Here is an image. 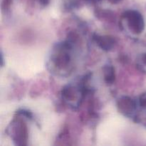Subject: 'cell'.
Masks as SVG:
<instances>
[{"label":"cell","instance_id":"1","mask_svg":"<svg viewBox=\"0 0 146 146\" xmlns=\"http://www.w3.org/2000/svg\"><path fill=\"white\" fill-rule=\"evenodd\" d=\"M130 31L135 34H140L145 29V22L142 14L134 9H129L123 14Z\"/></svg>","mask_w":146,"mask_h":146},{"label":"cell","instance_id":"2","mask_svg":"<svg viewBox=\"0 0 146 146\" xmlns=\"http://www.w3.org/2000/svg\"><path fill=\"white\" fill-rule=\"evenodd\" d=\"M11 136L17 145H26L28 140V130L24 121L20 118L14 119L11 123Z\"/></svg>","mask_w":146,"mask_h":146},{"label":"cell","instance_id":"3","mask_svg":"<svg viewBox=\"0 0 146 146\" xmlns=\"http://www.w3.org/2000/svg\"><path fill=\"white\" fill-rule=\"evenodd\" d=\"M71 48V45L68 42L64 43L58 46L52 57V61L56 68H65L69 65L71 61L69 50Z\"/></svg>","mask_w":146,"mask_h":146},{"label":"cell","instance_id":"4","mask_svg":"<svg viewBox=\"0 0 146 146\" xmlns=\"http://www.w3.org/2000/svg\"><path fill=\"white\" fill-rule=\"evenodd\" d=\"M135 101L129 96H122L117 102V107L121 113L125 115L132 114L136 109Z\"/></svg>","mask_w":146,"mask_h":146},{"label":"cell","instance_id":"5","mask_svg":"<svg viewBox=\"0 0 146 146\" xmlns=\"http://www.w3.org/2000/svg\"><path fill=\"white\" fill-rule=\"evenodd\" d=\"M93 39L101 49L106 51H111L116 43V40L113 36L108 35L101 36L95 34L93 36Z\"/></svg>","mask_w":146,"mask_h":146},{"label":"cell","instance_id":"6","mask_svg":"<svg viewBox=\"0 0 146 146\" xmlns=\"http://www.w3.org/2000/svg\"><path fill=\"white\" fill-rule=\"evenodd\" d=\"M103 75L105 82L108 85H112L115 81V68L112 65L107 64L103 68Z\"/></svg>","mask_w":146,"mask_h":146},{"label":"cell","instance_id":"7","mask_svg":"<svg viewBox=\"0 0 146 146\" xmlns=\"http://www.w3.org/2000/svg\"><path fill=\"white\" fill-rule=\"evenodd\" d=\"M61 95L63 98L68 101H75L77 96V91L71 86H66L61 91Z\"/></svg>","mask_w":146,"mask_h":146},{"label":"cell","instance_id":"8","mask_svg":"<svg viewBox=\"0 0 146 146\" xmlns=\"http://www.w3.org/2000/svg\"><path fill=\"white\" fill-rule=\"evenodd\" d=\"M139 106L142 108L146 109V92L141 94L139 97Z\"/></svg>","mask_w":146,"mask_h":146},{"label":"cell","instance_id":"9","mask_svg":"<svg viewBox=\"0 0 146 146\" xmlns=\"http://www.w3.org/2000/svg\"><path fill=\"white\" fill-rule=\"evenodd\" d=\"M17 114L20 115H23L24 117H26L27 118H32V113L30 111H27V110H20L17 112Z\"/></svg>","mask_w":146,"mask_h":146},{"label":"cell","instance_id":"10","mask_svg":"<svg viewBox=\"0 0 146 146\" xmlns=\"http://www.w3.org/2000/svg\"><path fill=\"white\" fill-rule=\"evenodd\" d=\"M11 1H12V0H4L3 1V7H4V9H8L10 7V5H11Z\"/></svg>","mask_w":146,"mask_h":146},{"label":"cell","instance_id":"11","mask_svg":"<svg viewBox=\"0 0 146 146\" xmlns=\"http://www.w3.org/2000/svg\"><path fill=\"white\" fill-rule=\"evenodd\" d=\"M38 1H39L40 4H41V5L45 7V6H47L48 4H49L50 0H38Z\"/></svg>","mask_w":146,"mask_h":146},{"label":"cell","instance_id":"12","mask_svg":"<svg viewBox=\"0 0 146 146\" xmlns=\"http://www.w3.org/2000/svg\"><path fill=\"white\" fill-rule=\"evenodd\" d=\"M121 1H122V0H108L109 2H111V4H118V3L121 2Z\"/></svg>","mask_w":146,"mask_h":146},{"label":"cell","instance_id":"13","mask_svg":"<svg viewBox=\"0 0 146 146\" xmlns=\"http://www.w3.org/2000/svg\"><path fill=\"white\" fill-rule=\"evenodd\" d=\"M142 61L145 65H146V53L142 55Z\"/></svg>","mask_w":146,"mask_h":146},{"label":"cell","instance_id":"14","mask_svg":"<svg viewBox=\"0 0 146 146\" xmlns=\"http://www.w3.org/2000/svg\"><path fill=\"white\" fill-rule=\"evenodd\" d=\"M86 1H90V2H98V1H101V0H86Z\"/></svg>","mask_w":146,"mask_h":146}]
</instances>
